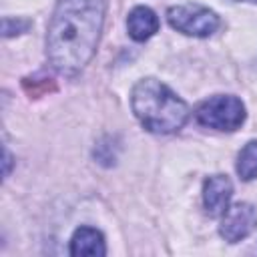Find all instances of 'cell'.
Masks as SVG:
<instances>
[{"label":"cell","mask_w":257,"mask_h":257,"mask_svg":"<svg viewBox=\"0 0 257 257\" xmlns=\"http://www.w3.org/2000/svg\"><path fill=\"white\" fill-rule=\"evenodd\" d=\"M104 0H58L48 24L46 56L64 76L78 74L92 58L104 20Z\"/></svg>","instance_id":"obj_1"},{"label":"cell","mask_w":257,"mask_h":257,"mask_svg":"<svg viewBox=\"0 0 257 257\" xmlns=\"http://www.w3.org/2000/svg\"><path fill=\"white\" fill-rule=\"evenodd\" d=\"M131 106L139 122L151 133H177L189 118L187 102L157 78H143L135 84Z\"/></svg>","instance_id":"obj_2"},{"label":"cell","mask_w":257,"mask_h":257,"mask_svg":"<svg viewBox=\"0 0 257 257\" xmlns=\"http://www.w3.org/2000/svg\"><path fill=\"white\" fill-rule=\"evenodd\" d=\"M197 120L215 131H237L245 120V104L233 94H217L197 106Z\"/></svg>","instance_id":"obj_3"},{"label":"cell","mask_w":257,"mask_h":257,"mask_svg":"<svg viewBox=\"0 0 257 257\" xmlns=\"http://www.w3.org/2000/svg\"><path fill=\"white\" fill-rule=\"evenodd\" d=\"M167 20L177 32H183L187 36H197V38L211 36L213 32H217L221 24L219 16L211 8L193 4V2L171 6L167 10Z\"/></svg>","instance_id":"obj_4"},{"label":"cell","mask_w":257,"mask_h":257,"mask_svg":"<svg viewBox=\"0 0 257 257\" xmlns=\"http://www.w3.org/2000/svg\"><path fill=\"white\" fill-rule=\"evenodd\" d=\"M257 229V209L251 203H235L223 215L219 233L229 243H239Z\"/></svg>","instance_id":"obj_5"},{"label":"cell","mask_w":257,"mask_h":257,"mask_svg":"<svg viewBox=\"0 0 257 257\" xmlns=\"http://www.w3.org/2000/svg\"><path fill=\"white\" fill-rule=\"evenodd\" d=\"M233 197V185L227 175H213L203 185V203L211 217H223Z\"/></svg>","instance_id":"obj_6"},{"label":"cell","mask_w":257,"mask_h":257,"mask_svg":"<svg viewBox=\"0 0 257 257\" xmlns=\"http://www.w3.org/2000/svg\"><path fill=\"white\" fill-rule=\"evenodd\" d=\"M106 253L104 237L94 227H78L70 239V255L74 257H102Z\"/></svg>","instance_id":"obj_7"},{"label":"cell","mask_w":257,"mask_h":257,"mask_svg":"<svg viewBox=\"0 0 257 257\" xmlns=\"http://www.w3.org/2000/svg\"><path fill=\"white\" fill-rule=\"evenodd\" d=\"M126 30H128L133 40L145 42L159 30V18L149 6H137L128 12Z\"/></svg>","instance_id":"obj_8"},{"label":"cell","mask_w":257,"mask_h":257,"mask_svg":"<svg viewBox=\"0 0 257 257\" xmlns=\"http://www.w3.org/2000/svg\"><path fill=\"white\" fill-rule=\"evenodd\" d=\"M237 173L243 181L257 179V141H249L237 157Z\"/></svg>","instance_id":"obj_9"},{"label":"cell","mask_w":257,"mask_h":257,"mask_svg":"<svg viewBox=\"0 0 257 257\" xmlns=\"http://www.w3.org/2000/svg\"><path fill=\"white\" fill-rule=\"evenodd\" d=\"M28 26H30V20H20V18H4V22H2L4 36L20 34V32H24Z\"/></svg>","instance_id":"obj_10"},{"label":"cell","mask_w":257,"mask_h":257,"mask_svg":"<svg viewBox=\"0 0 257 257\" xmlns=\"http://www.w3.org/2000/svg\"><path fill=\"white\" fill-rule=\"evenodd\" d=\"M10 153H8V149H4V177H8V173H10Z\"/></svg>","instance_id":"obj_11"},{"label":"cell","mask_w":257,"mask_h":257,"mask_svg":"<svg viewBox=\"0 0 257 257\" xmlns=\"http://www.w3.org/2000/svg\"><path fill=\"white\" fill-rule=\"evenodd\" d=\"M237 2H257V0H237Z\"/></svg>","instance_id":"obj_12"}]
</instances>
